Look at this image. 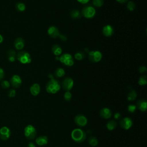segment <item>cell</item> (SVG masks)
Wrapping results in <instances>:
<instances>
[{
    "mask_svg": "<svg viewBox=\"0 0 147 147\" xmlns=\"http://www.w3.org/2000/svg\"><path fill=\"white\" fill-rule=\"evenodd\" d=\"M119 125L122 129L129 130L133 125V121L129 117H125L120 120Z\"/></svg>",
    "mask_w": 147,
    "mask_h": 147,
    "instance_id": "cell-10",
    "label": "cell"
},
{
    "mask_svg": "<svg viewBox=\"0 0 147 147\" xmlns=\"http://www.w3.org/2000/svg\"><path fill=\"white\" fill-rule=\"evenodd\" d=\"M74 86V80L71 78H64L61 82V87L64 90L69 91Z\"/></svg>",
    "mask_w": 147,
    "mask_h": 147,
    "instance_id": "cell-9",
    "label": "cell"
},
{
    "mask_svg": "<svg viewBox=\"0 0 147 147\" xmlns=\"http://www.w3.org/2000/svg\"><path fill=\"white\" fill-rule=\"evenodd\" d=\"M77 1H78V2H79V3H82V4H86L90 1V0H77Z\"/></svg>",
    "mask_w": 147,
    "mask_h": 147,
    "instance_id": "cell-39",
    "label": "cell"
},
{
    "mask_svg": "<svg viewBox=\"0 0 147 147\" xmlns=\"http://www.w3.org/2000/svg\"><path fill=\"white\" fill-rule=\"evenodd\" d=\"M88 57L91 62L98 63L101 60L102 58V54L99 51H92L88 52Z\"/></svg>",
    "mask_w": 147,
    "mask_h": 147,
    "instance_id": "cell-7",
    "label": "cell"
},
{
    "mask_svg": "<svg viewBox=\"0 0 147 147\" xmlns=\"http://www.w3.org/2000/svg\"><path fill=\"white\" fill-rule=\"evenodd\" d=\"M36 143L39 146H44L48 144V138L45 136H41L37 137L35 140Z\"/></svg>",
    "mask_w": 147,
    "mask_h": 147,
    "instance_id": "cell-19",
    "label": "cell"
},
{
    "mask_svg": "<svg viewBox=\"0 0 147 147\" xmlns=\"http://www.w3.org/2000/svg\"><path fill=\"white\" fill-rule=\"evenodd\" d=\"M15 7L16 9V10L18 11H20V12H22V11H25V9H26V6H25V5L22 3V2H18L16 3V5H15Z\"/></svg>",
    "mask_w": 147,
    "mask_h": 147,
    "instance_id": "cell-27",
    "label": "cell"
},
{
    "mask_svg": "<svg viewBox=\"0 0 147 147\" xmlns=\"http://www.w3.org/2000/svg\"><path fill=\"white\" fill-rule=\"evenodd\" d=\"M96 14L95 9L91 6H87L84 7L81 11V15L86 18H92Z\"/></svg>",
    "mask_w": 147,
    "mask_h": 147,
    "instance_id": "cell-5",
    "label": "cell"
},
{
    "mask_svg": "<svg viewBox=\"0 0 147 147\" xmlns=\"http://www.w3.org/2000/svg\"><path fill=\"white\" fill-rule=\"evenodd\" d=\"M48 35L52 38H57L60 35V32L58 28L55 26H51L47 30Z\"/></svg>",
    "mask_w": 147,
    "mask_h": 147,
    "instance_id": "cell-13",
    "label": "cell"
},
{
    "mask_svg": "<svg viewBox=\"0 0 147 147\" xmlns=\"http://www.w3.org/2000/svg\"><path fill=\"white\" fill-rule=\"evenodd\" d=\"M64 98L67 102H70L72 99L71 93L68 91H65V93L64 94Z\"/></svg>",
    "mask_w": 147,
    "mask_h": 147,
    "instance_id": "cell-31",
    "label": "cell"
},
{
    "mask_svg": "<svg viewBox=\"0 0 147 147\" xmlns=\"http://www.w3.org/2000/svg\"><path fill=\"white\" fill-rule=\"evenodd\" d=\"M61 86L60 82L57 79L53 78L50 79L45 86V89L48 93L49 94H56L60 89Z\"/></svg>",
    "mask_w": 147,
    "mask_h": 147,
    "instance_id": "cell-1",
    "label": "cell"
},
{
    "mask_svg": "<svg viewBox=\"0 0 147 147\" xmlns=\"http://www.w3.org/2000/svg\"><path fill=\"white\" fill-rule=\"evenodd\" d=\"M5 76V72L2 68H0V81L2 80Z\"/></svg>",
    "mask_w": 147,
    "mask_h": 147,
    "instance_id": "cell-37",
    "label": "cell"
},
{
    "mask_svg": "<svg viewBox=\"0 0 147 147\" xmlns=\"http://www.w3.org/2000/svg\"><path fill=\"white\" fill-rule=\"evenodd\" d=\"M88 142L90 146L95 147L98 144V140L96 137L94 136H91L88 139Z\"/></svg>",
    "mask_w": 147,
    "mask_h": 147,
    "instance_id": "cell-24",
    "label": "cell"
},
{
    "mask_svg": "<svg viewBox=\"0 0 147 147\" xmlns=\"http://www.w3.org/2000/svg\"><path fill=\"white\" fill-rule=\"evenodd\" d=\"M28 147H36V146L35 144H34L33 142H30L28 144Z\"/></svg>",
    "mask_w": 147,
    "mask_h": 147,
    "instance_id": "cell-40",
    "label": "cell"
},
{
    "mask_svg": "<svg viewBox=\"0 0 147 147\" xmlns=\"http://www.w3.org/2000/svg\"><path fill=\"white\" fill-rule=\"evenodd\" d=\"M1 87L3 88L6 89V88H8L10 87V83L9 82H8L7 80H2L1 83Z\"/></svg>",
    "mask_w": 147,
    "mask_h": 147,
    "instance_id": "cell-34",
    "label": "cell"
},
{
    "mask_svg": "<svg viewBox=\"0 0 147 147\" xmlns=\"http://www.w3.org/2000/svg\"><path fill=\"white\" fill-rule=\"evenodd\" d=\"M25 46V41L21 37L17 38L14 41V47L17 50H21Z\"/></svg>",
    "mask_w": 147,
    "mask_h": 147,
    "instance_id": "cell-16",
    "label": "cell"
},
{
    "mask_svg": "<svg viewBox=\"0 0 147 147\" xmlns=\"http://www.w3.org/2000/svg\"><path fill=\"white\" fill-rule=\"evenodd\" d=\"M65 74V71L64 69L61 68H57L55 71V73H54V75L56 77V78H61V77H63Z\"/></svg>",
    "mask_w": 147,
    "mask_h": 147,
    "instance_id": "cell-25",
    "label": "cell"
},
{
    "mask_svg": "<svg viewBox=\"0 0 147 147\" xmlns=\"http://www.w3.org/2000/svg\"><path fill=\"white\" fill-rule=\"evenodd\" d=\"M84 57H85L84 53L81 51H78L76 53H75L74 55L75 59L78 60H81L83 59L84 58Z\"/></svg>",
    "mask_w": 147,
    "mask_h": 147,
    "instance_id": "cell-29",
    "label": "cell"
},
{
    "mask_svg": "<svg viewBox=\"0 0 147 147\" xmlns=\"http://www.w3.org/2000/svg\"><path fill=\"white\" fill-rule=\"evenodd\" d=\"M60 61L66 66L71 67L74 64V61L72 56L69 53H64L59 57Z\"/></svg>",
    "mask_w": 147,
    "mask_h": 147,
    "instance_id": "cell-6",
    "label": "cell"
},
{
    "mask_svg": "<svg viewBox=\"0 0 147 147\" xmlns=\"http://www.w3.org/2000/svg\"><path fill=\"white\" fill-rule=\"evenodd\" d=\"M117 122L113 119L109 120L106 123V127L110 131H112L114 130L117 127Z\"/></svg>",
    "mask_w": 147,
    "mask_h": 147,
    "instance_id": "cell-22",
    "label": "cell"
},
{
    "mask_svg": "<svg viewBox=\"0 0 147 147\" xmlns=\"http://www.w3.org/2000/svg\"><path fill=\"white\" fill-rule=\"evenodd\" d=\"M137 108L141 111L145 112L147 109V102L145 99H140L137 102Z\"/></svg>",
    "mask_w": 147,
    "mask_h": 147,
    "instance_id": "cell-18",
    "label": "cell"
},
{
    "mask_svg": "<svg viewBox=\"0 0 147 147\" xmlns=\"http://www.w3.org/2000/svg\"><path fill=\"white\" fill-rule=\"evenodd\" d=\"M114 32V28L110 25H105L102 29V33L103 35L106 37H110L111 36Z\"/></svg>",
    "mask_w": 147,
    "mask_h": 147,
    "instance_id": "cell-15",
    "label": "cell"
},
{
    "mask_svg": "<svg viewBox=\"0 0 147 147\" xmlns=\"http://www.w3.org/2000/svg\"><path fill=\"white\" fill-rule=\"evenodd\" d=\"M16 59L22 64H29L32 61L30 55L25 51H22L18 52L16 55Z\"/></svg>",
    "mask_w": 147,
    "mask_h": 147,
    "instance_id": "cell-3",
    "label": "cell"
},
{
    "mask_svg": "<svg viewBox=\"0 0 147 147\" xmlns=\"http://www.w3.org/2000/svg\"><path fill=\"white\" fill-rule=\"evenodd\" d=\"M24 135L28 140H34L37 135L36 129L33 125H28L24 129Z\"/></svg>",
    "mask_w": 147,
    "mask_h": 147,
    "instance_id": "cell-4",
    "label": "cell"
},
{
    "mask_svg": "<svg viewBox=\"0 0 147 147\" xmlns=\"http://www.w3.org/2000/svg\"><path fill=\"white\" fill-rule=\"evenodd\" d=\"M138 83L140 86H145L147 83V77L146 75L141 76L139 78Z\"/></svg>",
    "mask_w": 147,
    "mask_h": 147,
    "instance_id": "cell-28",
    "label": "cell"
},
{
    "mask_svg": "<svg viewBox=\"0 0 147 147\" xmlns=\"http://www.w3.org/2000/svg\"><path fill=\"white\" fill-rule=\"evenodd\" d=\"M16 92L14 89H11L8 92V95L10 98L14 97L16 96Z\"/></svg>",
    "mask_w": 147,
    "mask_h": 147,
    "instance_id": "cell-35",
    "label": "cell"
},
{
    "mask_svg": "<svg viewBox=\"0 0 147 147\" xmlns=\"http://www.w3.org/2000/svg\"><path fill=\"white\" fill-rule=\"evenodd\" d=\"M136 8V5L134 3V2H133V1H129L127 2V9L130 11H133Z\"/></svg>",
    "mask_w": 147,
    "mask_h": 147,
    "instance_id": "cell-30",
    "label": "cell"
},
{
    "mask_svg": "<svg viewBox=\"0 0 147 147\" xmlns=\"http://www.w3.org/2000/svg\"><path fill=\"white\" fill-rule=\"evenodd\" d=\"M74 122L75 124L79 127L85 126L88 122L87 117L83 114H78L74 118Z\"/></svg>",
    "mask_w": 147,
    "mask_h": 147,
    "instance_id": "cell-8",
    "label": "cell"
},
{
    "mask_svg": "<svg viewBox=\"0 0 147 147\" xmlns=\"http://www.w3.org/2000/svg\"><path fill=\"white\" fill-rule=\"evenodd\" d=\"M114 118L115 119H118L121 118V114L118 112H117L115 113L114 114Z\"/></svg>",
    "mask_w": 147,
    "mask_h": 147,
    "instance_id": "cell-38",
    "label": "cell"
},
{
    "mask_svg": "<svg viewBox=\"0 0 147 147\" xmlns=\"http://www.w3.org/2000/svg\"><path fill=\"white\" fill-rule=\"evenodd\" d=\"M92 3L95 6L97 7H100L103 5L104 1L103 0H92Z\"/></svg>",
    "mask_w": 147,
    "mask_h": 147,
    "instance_id": "cell-32",
    "label": "cell"
},
{
    "mask_svg": "<svg viewBox=\"0 0 147 147\" xmlns=\"http://www.w3.org/2000/svg\"><path fill=\"white\" fill-rule=\"evenodd\" d=\"M16 53L13 49H9L7 52V56L8 60L10 62L15 61L16 59Z\"/></svg>",
    "mask_w": 147,
    "mask_h": 147,
    "instance_id": "cell-20",
    "label": "cell"
},
{
    "mask_svg": "<svg viewBox=\"0 0 147 147\" xmlns=\"http://www.w3.org/2000/svg\"><path fill=\"white\" fill-rule=\"evenodd\" d=\"M11 134L10 130L6 126L2 127L0 129V138L2 140H7Z\"/></svg>",
    "mask_w": 147,
    "mask_h": 147,
    "instance_id": "cell-12",
    "label": "cell"
},
{
    "mask_svg": "<svg viewBox=\"0 0 147 147\" xmlns=\"http://www.w3.org/2000/svg\"><path fill=\"white\" fill-rule=\"evenodd\" d=\"M3 37L1 34H0V44H1L3 42Z\"/></svg>",
    "mask_w": 147,
    "mask_h": 147,
    "instance_id": "cell-43",
    "label": "cell"
},
{
    "mask_svg": "<svg viewBox=\"0 0 147 147\" xmlns=\"http://www.w3.org/2000/svg\"><path fill=\"white\" fill-rule=\"evenodd\" d=\"M11 86L14 88H18L21 86L22 79L21 77L18 75H14L10 78V83Z\"/></svg>",
    "mask_w": 147,
    "mask_h": 147,
    "instance_id": "cell-11",
    "label": "cell"
},
{
    "mask_svg": "<svg viewBox=\"0 0 147 147\" xmlns=\"http://www.w3.org/2000/svg\"><path fill=\"white\" fill-rule=\"evenodd\" d=\"M138 70H139V72L140 73H144V72H145L147 71V68H146V67L145 66L142 65V66L140 67Z\"/></svg>",
    "mask_w": 147,
    "mask_h": 147,
    "instance_id": "cell-36",
    "label": "cell"
},
{
    "mask_svg": "<svg viewBox=\"0 0 147 147\" xmlns=\"http://www.w3.org/2000/svg\"><path fill=\"white\" fill-rule=\"evenodd\" d=\"M127 109L129 112H130L131 113H133L136 111V110L137 109V107L134 105H129L127 106Z\"/></svg>",
    "mask_w": 147,
    "mask_h": 147,
    "instance_id": "cell-33",
    "label": "cell"
},
{
    "mask_svg": "<svg viewBox=\"0 0 147 147\" xmlns=\"http://www.w3.org/2000/svg\"><path fill=\"white\" fill-rule=\"evenodd\" d=\"M71 137L75 142L81 143L86 139V133L81 129L76 128L72 131Z\"/></svg>",
    "mask_w": 147,
    "mask_h": 147,
    "instance_id": "cell-2",
    "label": "cell"
},
{
    "mask_svg": "<svg viewBox=\"0 0 147 147\" xmlns=\"http://www.w3.org/2000/svg\"><path fill=\"white\" fill-rule=\"evenodd\" d=\"M70 16L71 18L74 19H78L81 17V13L80 12L76 9H74L72 10L71 13H70Z\"/></svg>",
    "mask_w": 147,
    "mask_h": 147,
    "instance_id": "cell-26",
    "label": "cell"
},
{
    "mask_svg": "<svg viewBox=\"0 0 147 147\" xmlns=\"http://www.w3.org/2000/svg\"><path fill=\"white\" fill-rule=\"evenodd\" d=\"M30 94L33 96H37L40 92V86L38 83H33L30 87Z\"/></svg>",
    "mask_w": 147,
    "mask_h": 147,
    "instance_id": "cell-17",
    "label": "cell"
},
{
    "mask_svg": "<svg viewBox=\"0 0 147 147\" xmlns=\"http://www.w3.org/2000/svg\"><path fill=\"white\" fill-rule=\"evenodd\" d=\"M52 52L55 56H59L62 53L61 47L58 44H55L52 47Z\"/></svg>",
    "mask_w": 147,
    "mask_h": 147,
    "instance_id": "cell-21",
    "label": "cell"
},
{
    "mask_svg": "<svg viewBox=\"0 0 147 147\" xmlns=\"http://www.w3.org/2000/svg\"><path fill=\"white\" fill-rule=\"evenodd\" d=\"M99 115L102 118L107 119L111 117L112 113L111 110L108 107H104L100 110Z\"/></svg>",
    "mask_w": 147,
    "mask_h": 147,
    "instance_id": "cell-14",
    "label": "cell"
},
{
    "mask_svg": "<svg viewBox=\"0 0 147 147\" xmlns=\"http://www.w3.org/2000/svg\"><path fill=\"white\" fill-rule=\"evenodd\" d=\"M59 37L61 38V40H63V41H65L67 40V37L64 36V35H59Z\"/></svg>",
    "mask_w": 147,
    "mask_h": 147,
    "instance_id": "cell-41",
    "label": "cell"
},
{
    "mask_svg": "<svg viewBox=\"0 0 147 147\" xmlns=\"http://www.w3.org/2000/svg\"><path fill=\"white\" fill-rule=\"evenodd\" d=\"M137 96V94L136 92V91L134 90H131L127 94V99L129 101H133L136 99Z\"/></svg>",
    "mask_w": 147,
    "mask_h": 147,
    "instance_id": "cell-23",
    "label": "cell"
},
{
    "mask_svg": "<svg viewBox=\"0 0 147 147\" xmlns=\"http://www.w3.org/2000/svg\"><path fill=\"white\" fill-rule=\"evenodd\" d=\"M116 1L120 3H124L127 1V0H116Z\"/></svg>",
    "mask_w": 147,
    "mask_h": 147,
    "instance_id": "cell-42",
    "label": "cell"
}]
</instances>
